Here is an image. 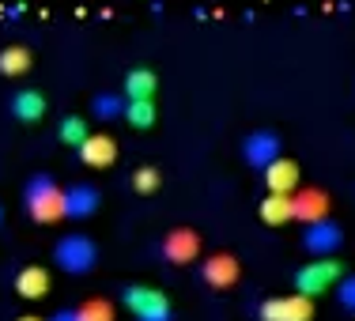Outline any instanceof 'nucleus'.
Wrapping results in <instances>:
<instances>
[{
	"label": "nucleus",
	"mask_w": 355,
	"mask_h": 321,
	"mask_svg": "<svg viewBox=\"0 0 355 321\" xmlns=\"http://www.w3.org/2000/svg\"><path fill=\"white\" fill-rule=\"evenodd\" d=\"M257 216L265 227H284V223H295L291 216V193H265L257 205Z\"/></svg>",
	"instance_id": "17"
},
{
	"label": "nucleus",
	"mask_w": 355,
	"mask_h": 321,
	"mask_svg": "<svg viewBox=\"0 0 355 321\" xmlns=\"http://www.w3.org/2000/svg\"><path fill=\"white\" fill-rule=\"evenodd\" d=\"M174 306H171V299H163V302H155V306H148L144 314H137L132 321H174Z\"/></svg>",
	"instance_id": "25"
},
{
	"label": "nucleus",
	"mask_w": 355,
	"mask_h": 321,
	"mask_svg": "<svg viewBox=\"0 0 355 321\" xmlns=\"http://www.w3.org/2000/svg\"><path fill=\"white\" fill-rule=\"evenodd\" d=\"M352 321H355V314H352Z\"/></svg>",
	"instance_id": "29"
},
{
	"label": "nucleus",
	"mask_w": 355,
	"mask_h": 321,
	"mask_svg": "<svg viewBox=\"0 0 355 321\" xmlns=\"http://www.w3.org/2000/svg\"><path fill=\"white\" fill-rule=\"evenodd\" d=\"M76 318L80 321H117V302L103 299V295H91V299L76 302Z\"/></svg>",
	"instance_id": "21"
},
{
	"label": "nucleus",
	"mask_w": 355,
	"mask_h": 321,
	"mask_svg": "<svg viewBox=\"0 0 355 321\" xmlns=\"http://www.w3.org/2000/svg\"><path fill=\"white\" fill-rule=\"evenodd\" d=\"M333 299L340 310H348V314H355V272H344V280L333 287Z\"/></svg>",
	"instance_id": "24"
},
{
	"label": "nucleus",
	"mask_w": 355,
	"mask_h": 321,
	"mask_svg": "<svg viewBox=\"0 0 355 321\" xmlns=\"http://www.w3.org/2000/svg\"><path fill=\"white\" fill-rule=\"evenodd\" d=\"M200 280H205L208 291H231L242 280V261L227 250L208 253V257H200Z\"/></svg>",
	"instance_id": "8"
},
{
	"label": "nucleus",
	"mask_w": 355,
	"mask_h": 321,
	"mask_svg": "<svg viewBox=\"0 0 355 321\" xmlns=\"http://www.w3.org/2000/svg\"><path fill=\"white\" fill-rule=\"evenodd\" d=\"M302 250L310 257H336L344 250V227L333 223V219H318V223L302 227Z\"/></svg>",
	"instance_id": "9"
},
{
	"label": "nucleus",
	"mask_w": 355,
	"mask_h": 321,
	"mask_svg": "<svg viewBox=\"0 0 355 321\" xmlns=\"http://www.w3.org/2000/svg\"><path fill=\"white\" fill-rule=\"evenodd\" d=\"M91 114L98 117V121H121L125 114V95L121 91H98L95 98H91Z\"/></svg>",
	"instance_id": "20"
},
{
	"label": "nucleus",
	"mask_w": 355,
	"mask_h": 321,
	"mask_svg": "<svg viewBox=\"0 0 355 321\" xmlns=\"http://www.w3.org/2000/svg\"><path fill=\"white\" fill-rule=\"evenodd\" d=\"M49 253H53V265L61 268L64 276H91L98 268V257H103L98 242L91 238V234H83V231L61 234Z\"/></svg>",
	"instance_id": "2"
},
{
	"label": "nucleus",
	"mask_w": 355,
	"mask_h": 321,
	"mask_svg": "<svg viewBox=\"0 0 355 321\" xmlns=\"http://www.w3.org/2000/svg\"><path fill=\"white\" fill-rule=\"evenodd\" d=\"M329 208H333V197H329L325 189H295L291 193V216L295 223H318V219H329Z\"/></svg>",
	"instance_id": "11"
},
{
	"label": "nucleus",
	"mask_w": 355,
	"mask_h": 321,
	"mask_svg": "<svg viewBox=\"0 0 355 321\" xmlns=\"http://www.w3.org/2000/svg\"><path fill=\"white\" fill-rule=\"evenodd\" d=\"M200 253H205V242H200V234L193 227H171L163 234V242H159V257L174 268H185L193 261H200Z\"/></svg>",
	"instance_id": "5"
},
{
	"label": "nucleus",
	"mask_w": 355,
	"mask_h": 321,
	"mask_svg": "<svg viewBox=\"0 0 355 321\" xmlns=\"http://www.w3.org/2000/svg\"><path fill=\"white\" fill-rule=\"evenodd\" d=\"M344 280V261L340 257H310L306 265H299L291 272V287L299 295H306V299H321V295H329L336 284Z\"/></svg>",
	"instance_id": "3"
},
{
	"label": "nucleus",
	"mask_w": 355,
	"mask_h": 321,
	"mask_svg": "<svg viewBox=\"0 0 355 321\" xmlns=\"http://www.w3.org/2000/svg\"><path fill=\"white\" fill-rule=\"evenodd\" d=\"M0 227H4V205H0Z\"/></svg>",
	"instance_id": "28"
},
{
	"label": "nucleus",
	"mask_w": 355,
	"mask_h": 321,
	"mask_svg": "<svg viewBox=\"0 0 355 321\" xmlns=\"http://www.w3.org/2000/svg\"><path fill=\"white\" fill-rule=\"evenodd\" d=\"M166 295L159 291V287L151 284H121V295H117V302H121V310H129L132 318L144 314L148 306H155V302H163Z\"/></svg>",
	"instance_id": "15"
},
{
	"label": "nucleus",
	"mask_w": 355,
	"mask_h": 321,
	"mask_svg": "<svg viewBox=\"0 0 355 321\" xmlns=\"http://www.w3.org/2000/svg\"><path fill=\"white\" fill-rule=\"evenodd\" d=\"M31 69H35V53H31L23 42H8V46H0V76L19 80V76H27Z\"/></svg>",
	"instance_id": "16"
},
{
	"label": "nucleus",
	"mask_w": 355,
	"mask_h": 321,
	"mask_svg": "<svg viewBox=\"0 0 355 321\" xmlns=\"http://www.w3.org/2000/svg\"><path fill=\"white\" fill-rule=\"evenodd\" d=\"M261 182H265V189L268 193H295L299 189V182H302V171H299V163L295 159H272V163L261 171Z\"/></svg>",
	"instance_id": "13"
},
{
	"label": "nucleus",
	"mask_w": 355,
	"mask_h": 321,
	"mask_svg": "<svg viewBox=\"0 0 355 321\" xmlns=\"http://www.w3.org/2000/svg\"><path fill=\"white\" fill-rule=\"evenodd\" d=\"M284 155V140H280V132L276 129H253L242 137V163L250 166V171H265L272 159H280Z\"/></svg>",
	"instance_id": "7"
},
{
	"label": "nucleus",
	"mask_w": 355,
	"mask_h": 321,
	"mask_svg": "<svg viewBox=\"0 0 355 321\" xmlns=\"http://www.w3.org/2000/svg\"><path fill=\"white\" fill-rule=\"evenodd\" d=\"M257 321H314V299L291 291V295H272V299H261L257 302Z\"/></svg>",
	"instance_id": "4"
},
{
	"label": "nucleus",
	"mask_w": 355,
	"mask_h": 321,
	"mask_svg": "<svg viewBox=\"0 0 355 321\" xmlns=\"http://www.w3.org/2000/svg\"><path fill=\"white\" fill-rule=\"evenodd\" d=\"M129 185H132V193H140V197H155V193L163 189V174H159V166L144 163V166H137V171H132Z\"/></svg>",
	"instance_id": "23"
},
{
	"label": "nucleus",
	"mask_w": 355,
	"mask_h": 321,
	"mask_svg": "<svg viewBox=\"0 0 355 321\" xmlns=\"http://www.w3.org/2000/svg\"><path fill=\"white\" fill-rule=\"evenodd\" d=\"M12 287H15V295H19V299H27V302L46 299V295H49V268L23 265L19 272L12 276Z\"/></svg>",
	"instance_id": "14"
},
{
	"label": "nucleus",
	"mask_w": 355,
	"mask_h": 321,
	"mask_svg": "<svg viewBox=\"0 0 355 321\" xmlns=\"http://www.w3.org/2000/svg\"><path fill=\"white\" fill-rule=\"evenodd\" d=\"M46 321H80V318H76V306H61V310H53Z\"/></svg>",
	"instance_id": "26"
},
{
	"label": "nucleus",
	"mask_w": 355,
	"mask_h": 321,
	"mask_svg": "<svg viewBox=\"0 0 355 321\" xmlns=\"http://www.w3.org/2000/svg\"><path fill=\"white\" fill-rule=\"evenodd\" d=\"M49 110V98L42 87H15L8 95V117L19 125H38Z\"/></svg>",
	"instance_id": "10"
},
{
	"label": "nucleus",
	"mask_w": 355,
	"mask_h": 321,
	"mask_svg": "<svg viewBox=\"0 0 355 321\" xmlns=\"http://www.w3.org/2000/svg\"><path fill=\"white\" fill-rule=\"evenodd\" d=\"M121 121H129L137 132H148L151 125L159 121V106H155V98H125V114H121Z\"/></svg>",
	"instance_id": "19"
},
{
	"label": "nucleus",
	"mask_w": 355,
	"mask_h": 321,
	"mask_svg": "<svg viewBox=\"0 0 355 321\" xmlns=\"http://www.w3.org/2000/svg\"><path fill=\"white\" fill-rule=\"evenodd\" d=\"M155 91H159V76H155V69H148V64H137V69L125 72V87H121L125 98H155Z\"/></svg>",
	"instance_id": "18"
},
{
	"label": "nucleus",
	"mask_w": 355,
	"mask_h": 321,
	"mask_svg": "<svg viewBox=\"0 0 355 321\" xmlns=\"http://www.w3.org/2000/svg\"><path fill=\"white\" fill-rule=\"evenodd\" d=\"M76 155H80V163L91 166V171H110V166L117 163V140L110 137V132H91V137L76 148Z\"/></svg>",
	"instance_id": "12"
},
{
	"label": "nucleus",
	"mask_w": 355,
	"mask_h": 321,
	"mask_svg": "<svg viewBox=\"0 0 355 321\" xmlns=\"http://www.w3.org/2000/svg\"><path fill=\"white\" fill-rule=\"evenodd\" d=\"M103 208V189L95 182H72L61 189V216L72 223H83Z\"/></svg>",
	"instance_id": "6"
},
{
	"label": "nucleus",
	"mask_w": 355,
	"mask_h": 321,
	"mask_svg": "<svg viewBox=\"0 0 355 321\" xmlns=\"http://www.w3.org/2000/svg\"><path fill=\"white\" fill-rule=\"evenodd\" d=\"M87 137H91V129H87V121H83L80 114H64L61 121H57V140H61L64 148H72V151H76Z\"/></svg>",
	"instance_id": "22"
},
{
	"label": "nucleus",
	"mask_w": 355,
	"mask_h": 321,
	"mask_svg": "<svg viewBox=\"0 0 355 321\" xmlns=\"http://www.w3.org/2000/svg\"><path fill=\"white\" fill-rule=\"evenodd\" d=\"M61 189L64 185L53 178V174H46V171H38V174H31L27 182H23V189H19V200H23V212L31 216V223H61Z\"/></svg>",
	"instance_id": "1"
},
{
	"label": "nucleus",
	"mask_w": 355,
	"mask_h": 321,
	"mask_svg": "<svg viewBox=\"0 0 355 321\" xmlns=\"http://www.w3.org/2000/svg\"><path fill=\"white\" fill-rule=\"evenodd\" d=\"M15 321H42V318H38V314H19Z\"/></svg>",
	"instance_id": "27"
}]
</instances>
